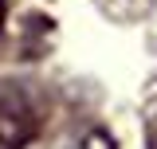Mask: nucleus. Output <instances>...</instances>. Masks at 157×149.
I'll return each instance as SVG.
<instances>
[{
    "label": "nucleus",
    "instance_id": "f257e3e1",
    "mask_svg": "<svg viewBox=\"0 0 157 149\" xmlns=\"http://www.w3.org/2000/svg\"><path fill=\"white\" fill-rule=\"evenodd\" d=\"M36 133L32 106L16 90H0V149H24Z\"/></svg>",
    "mask_w": 157,
    "mask_h": 149
},
{
    "label": "nucleus",
    "instance_id": "f03ea898",
    "mask_svg": "<svg viewBox=\"0 0 157 149\" xmlns=\"http://www.w3.org/2000/svg\"><path fill=\"white\" fill-rule=\"evenodd\" d=\"M98 8L110 20H122V24H134V20H145L157 8V0H98Z\"/></svg>",
    "mask_w": 157,
    "mask_h": 149
},
{
    "label": "nucleus",
    "instance_id": "7ed1b4c3",
    "mask_svg": "<svg viewBox=\"0 0 157 149\" xmlns=\"http://www.w3.org/2000/svg\"><path fill=\"white\" fill-rule=\"evenodd\" d=\"M75 149H114V137H110V133H102V130H90V133H82V137H78Z\"/></svg>",
    "mask_w": 157,
    "mask_h": 149
},
{
    "label": "nucleus",
    "instance_id": "20e7f679",
    "mask_svg": "<svg viewBox=\"0 0 157 149\" xmlns=\"http://www.w3.org/2000/svg\"><path fill=\"white\" fill-rule=\"evenodd\" d=\"M0 28H4V0H0Z\"/></svg>",
    "mask_w": 157,
    "mask_h": 149
}]
</instances>
